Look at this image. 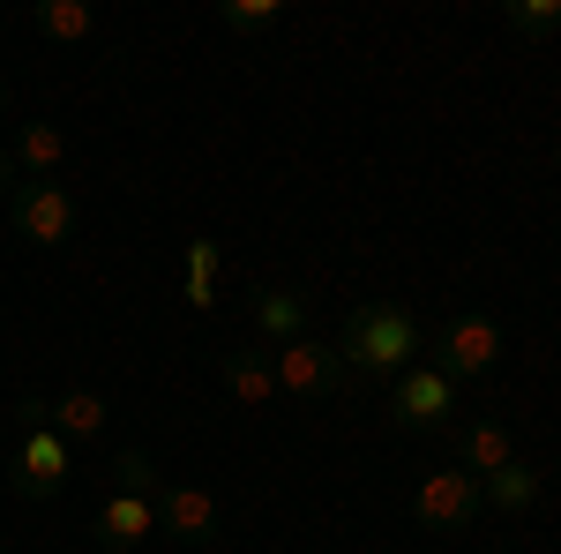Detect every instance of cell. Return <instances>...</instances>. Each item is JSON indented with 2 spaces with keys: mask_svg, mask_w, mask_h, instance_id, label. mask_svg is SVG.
I'll return each mask as SVG.
<instances>
[{
  "mask_svg": "<svg viewBox=\"0 0 561 554\" xmlns=\"http://www.w3.org/2000/svg\"><path fill=\"white\" fill-rule=\"evenodd\" d=\"M337 360H345L352 383H397L420 368V315L404 299H359L337 338Z\"/></svg>",
  "mask_w": 561,
  "mask_h": 554,
  "instance_id": "obj_1",
  "label": "cell"
},
{
  "mask_svg": "<svg viewBox=\"0 0 561 554\" xmlns=\"http://www.w3.org/2000/svg\"><path fill=\"white\" fill-rule=\"evenodd\" d=\"M150 532H158V465H150L142 450H121V487L98 502L90 540L105 554H135Z\"/></svg>",
  "mask_w": 561,
  "mask_h": 554,
  "instance_id": "obj_2",
  "label": "cell"
},
{
  "mask_svg": "<svg viewBox=\"0 0 561 554\" xmlns=\"http://www.w3.org/2000/svg\"><path fill=\"white\" fill-rule=\"evenodd\" d=\"M68 465H76V442L45 420V397H23L15 405V495L23 502H53L68 487Z\"/></svg>",
  "mask_w": 561,
  "mask_h": 554,
  "instance_id": "obj_3",
  "label": "cell"
},
{
  "mask_svg": "<svg viewBox=\"0 0 561 554\" xmlns=\"http://www.w3.org/2000/svg\"><path fill=\"white\" fill-rule=\"evenodd\" d=\"M457 397H465V389L449 383L442 368L420 360L412 375L389 383V427H397V434H442V427L457 420Z\"/></svg>",
  "mask_w": 561,
  "mask_h": 554,
  "instance_id": "obj_4",
  "label": "cell"
},
{
  "mask_svg": "<svg viewBox=\"0 0 561 554\" xmlns=\"http://www.w3.org/2000/svg\"><path fill=\"white\" fill-rule=\"evenodd\" d=\"M8 225H15V240H31V248H68V240H76V195H68L60 180H23V188L8 195Z\"/></svg>",
  "mask_w": 561,
  "mask_h": 554,
  "instance_id": "obj_5",
  "label": "cell"
},
{
  "mask_svg": "<svg viewBox=\"0 0 561 554\" xmlns=\"http://www.w3.org/2000/svg\"><path fill=\"white\" fill-rule=\"evenodd\" d=\"M479 479L465 465H434L427 479H420V495H412V517L427 524V532H472L479 524Z\"/></svg>",
  "mask_w": 561,
  "mask_h": 554,
  "instance_id": "obj_6",
  "label": "cell"
},
{
  "mask_svg": "<svg viewBox=\"0 0 561 554\" xmlns=\"http://www.w3.org/2000/svg\"><path fill=\"white\" fill-rule=\"evenodd\" d=\"M270 375H277V397H322V389H345V360H337V344L322 338H293L270 352Z\"/></svg>",
  "mask_w": 561,
  "mask_h": 554,
  "instance_id": "obj_7",
  "label": "cell"
},
{
  "mask_svg": "<svg viewBox=\"0 0 561 554\" xmlns=\"http://www.w3.org/2000/svg\"><path fill=\"white\" fill-rule=\"evenodd\" d=\"M434 360H442V375L465 389L479 375H494V360H502V330L486 323V315H465V323H449L442 344H434Z\"/></svg>",
  "mask_w": 561,
  "mask_h": 554,
  "instance_id": "obj_8",
  "label": "cell"
},
{
  "mask_svg": "<svg viewBox=\"0 0 561 554\" xmlns=\"http://www.w3.org/2000/svg\"><path fill=\"white\" fill-rule=\"evenodd\" d=\"M158 524L187 540V547H210L217 540V495L203 479H158Z\"/></svg>",
  "mask_w": 561,
  "mask_h": 554,
  "instance_id": "obj_9",
  "label": "cell"
},
{
  "mask_svg": "<svg viewBox=\"0 0 561 554\" xmlns=\"http://www.w3.org/2000/svg\"><path fill=\"white\" fill-rule=\"evenodd\" d=\"M479 502H486V510H502V517L539 510V502H547V472L524 465V457H510L502 472H486V479H479Z\"/></svg>",
  "mask_w": 561,
  "mask_h": 554,
  "instance_id": "obj_10",
  "label": "cell"
},
{
  "mask_svg": "<svg viewBox=\"0 0 561 554\" xmlns=\"http://www.w3.org/2000/svg\"><path fill=\"white\" fill-rule=\"evenodd\" d=\"M217 383H225V397H240L248 412L277 405V375H270V352H225V360H217Z\"/></svg>",
  "mask_w": 561,
  "mask_h": 554,
  "instance_id": "obj_11",
  "label": "cell"
},
{
  "mask_svg": "<svg viewBox=\"0 0 561 554\" xmlns=\"http://www.w3.org/2000/svg\"><path fill=\"white\" fill-rule=\"evenodd\" d=\"M517 457V434L502 420H472V427H457V465L472 472V479H486V472H502Z\"/></svg>",
  "mask_w": 561,
  "mask_h": 554,
  "instance_id": "obj_12",
  "label": "cell"
},
{
  "mask_svg": "<svg viewBox=\"0 0 561 554\" xmlns=\"http://www.w3.org/2000/svg\"><path fill=\"white\" fill-rule=\"evenodd\" d=\"M45 420L60 427L68 442H98V434H105V420H113V405H105L98 389H60V397L45 405Z\"/></svg>",
  "mask_w": 561,
  "mask_h": 554,
  "instance_id": "obj_13",
  "label": "cell"
},
{
  "mask_svg": "<svg viewBox=\"0 0 561 554\" xmlns=\"http://www.w3.org/2000/svg\"><path fill=\"white\" fill-rule=\"evenodd\" d=\"M255 330H262L270 344L307 338V299L293 293V285H262V293H255Z\"/></svg>",
  "mask_w": 561,
  "mask_h": 554,
  "instance_id": "obj_14",
  "label": "cell"
},
{
  "mask_svg": "<svg viewBox=\"0 0 561 554\" xmlns=\"http://www.w3.org/2000/svg\"><path fill=\"white\" fill-rule=\"evenodd\" d=\"M60 166H68V135L53 128V121H23V128H15V172L53 180Z\"/></svg>",
  "mask_w": 561,
  "mask_h": 554,
  "instance_id": "obj_15",
  "label": "cell"
},
{
  "mask_svg": "<svg viewBox=\"0 0 561 554\" xmlns=\"http://www.w3.org/2000/svg\"><path fill=\"white\" fill-rule=\"evenodd\" d=\"M31 31L53 38V45H83L90 31H98V8H90V0H38V8H31Z\"/></svg>",
  "mask_w": 561,
  "mask_h": 554,
  "instance_id": "obj_16",
  "label": "cell"
},
{
  "mask_svg": "<svg viewBox=\"0 0 561 554\" xmlns=\"http://www.w3.org/2000/svg\"><path fill=\"white\" fill-rule=\"evenodd\" d=\"M187 285H180V299H187V307H195V315H210L217 307V278H225V248H217V240H187Z\"/></svg>",
  "mask_w": 561,
  "mask_h": 554,
  "instance_id": "obj_17",
  "label": "cell"
},
{
  "mask_svg": "<svg viewBox=\"0 0 561 554\" xmlns=\"http://www.w3.org/2000/svg\"><path fill=\"white\" fill-rule=\"evenodd\" d=\"M277 23H285L277 0H217V31H232V38H262Z\"/></svg>",
  "mask_w": 561,
  "mask_h": 554,
  "instance_id": "obj_18",
  "label": "cell"
},
{
  "mask_svg": "<svg viewBox=\"0 0 561 554\" xmlns=\"http://www.w3.org/2000/svg\"><path fill=\"white\" fill-rule=\"evenodd\" d=\"M502 23L517 38H554L561 31V0H502Z\"/></svg>",
  "mask_w": 561,
  "mask_h": 554,
  "instance_id": "obj_19",
  "label": "cell"
},
{
  "mask_svg": "<svg viewBox=\"0 0 561 554\" xmlns=\"http://www.w3.org/2000/svg\"><path fill=\"white\" fill-rule=\"evenodd\" d=\"M15 188H23V172H15V150H0V203H8Z\"/></svg>",
  "mask_w": 561,
  "mask_h": 554,
  "instance_id": "obj_20",
  "label": "cell"
},
{
  "mask_svg": "<svg viewBox=\"0 0 561 554\" xmlns=\"http://www.w3.org/2000/svg\"><path fill=\"white\" fill-rule=\"evenodd\" d=\"M554 166H561V158H554Z\"/></svg>",
  "mask_w": 561,
  "mask_h": 554,
  "instance_id": "obj_21",
  "label": "cell"
}]
</instances>
